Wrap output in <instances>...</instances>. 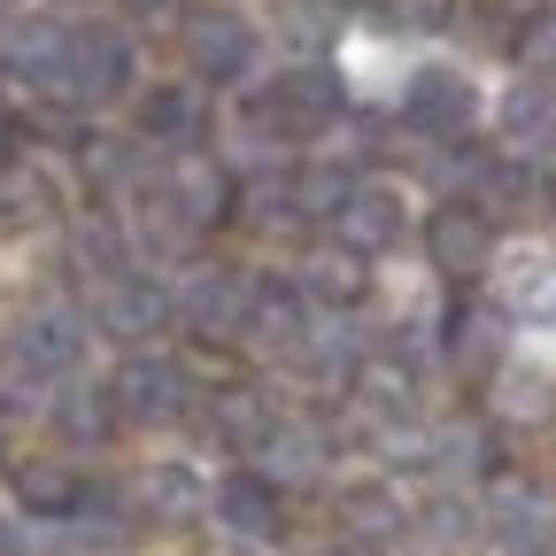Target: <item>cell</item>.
<instances>
[{
  "instance_id": "d6986e66",
  "label": "cell",
  "mask_w": 556,
  "mask_h": 556,
  "mask_svg": "<svg viewBox=\"0 0 556 556\" xmlns=\"http://www.w3.org/2000/svg\"><path fill=\"white\" fill-rule=\"evenodd\" d=\"M54 208V193H47V178H31V170H16V163H0V225H39Z\"/></svg>"
},
{
  "instance_id": "ffe728a7",
  "label": "cell",
  "mask_w": 556,
  "mask_h": 556,
  "mask_svg": "<svg viewBox=\"0 0 556 556\" xmlns=\"http://www.w3.org/2000/svg\"><path fill=\"white\" fill-rule=\"evenodd\" d=\"M340 518H348V533H356V541H387V533L402 526V503L387 495V486H356V495L340 503Z\"/></svg>"
},
{
  "instance_id": "2e32d148",
  "label": "cell",
  "mask_w": 556,
  "mask_h": 556,
  "mask_svg": "<svg viewBox=\"0 0 556 556\" xmlns=\"http://www.w3.org/2000/svg\"><path fill=\"white\" fill-rule=\"evenodd\" d=\"M495 526L510 533V541H548L556 533V503L541 495V486H503V495H495Z\"/></svg>"
},
{
  "instance_id": "f1b7e54d",
  "label": "cell",
  "mask_w": 556,
  "mask_h": 556,
  "mask_svg": "<svg viewBox=\"0 0 556 556\" xmlns=\"http://www.w3.org/2000/svg\"><path fill=\"white\" fill-rule=\"evenodd\" d=\"M340 556H371V548H340Z\"/></svg>"
},
{
  "instance_id": "4316f807",
  "label": "cell",
  "mask_w": 556,
  "mask_h": 556,
  "mask_svg": "<svg viewBox=\"0 0 556 556\" xmlns=\"http://www.w3.org/2000/svg\"><path fill=\"white\" fill-rule=\"evenodd\" d=\"M9 148H16V124H9V109H0V163H9Z\"/></svg>"
},
{
  "instance_id": "30bf717a",
  "label": "cell",
  "mask_w": 556,
  "mask_h": 556,
  "mask_svg": "<svg viewBox=\"0 0 556 556\" xmlns=\"http://www.w3.org/2000/svg\"><path fill=\"white\" fill-rule=\"evenodd\" d=\"M503 139L518 155H556V86L548 78H533L503 101Z\"/></svg>"
},
{
  "instance_id": "7402d4cb",
  "label": "cell",
  "mask_w": 556,
  "mask_h": 556,
  "mask_svg": "<svg viewBox=\"0 0 556 556\" xmlns=\"http://www.w3.org/2000/svg\"><path fill=\"white\" fill-rule=\"evenodd\" d=\"M139 124H148V131H155V139H178V148H186V139H193V131H201V101H193V93H178V86H170V93H155V101H148V109H139Z\"/></svg>"
},
{
  "instance_id": "52a82bcc",
  "label": "cell",
  "mask_w": 556,
  "mask_h": 556,
  "mask_svg": "<svg viewBox=\"0 0 556 556\" xmlns=\"http://www.w3.org/2000/svg\"><path fill=\"white\" fill-rule=\"evenodd\" d=\"M93 317H101L109 332H155V325H170V294H163V287H148L139 270H116V278H101Z\"/></svg>"
},
{
  "instance_id": "8992f818",
  "label": "cell",
  "mask_w": 556,
  "mask_h": 556,
  "mask_svg": "<svg viewBox=\"0 0 556 556\" xmlns=\"http://www.w3.org/2000/svg\"><path fill=\"white\" fill-rule=\"evenodd\" d=\"M332 225H340V240H348V248L379 255V248H394V240H402V201H394L387 186H348V193H340V208H332Z\"/></svg>"
},
{
  "instance_id": "4fadbf2b",
  "label": "cell",
  "mask_w": 556,
  "mask_h": 556,
  "mask_svg": "<svg viewBox=\"0 0 556 556\" xmlns=\"http://www.w3.org/2000/svg\"><path fill=\"white\" fill-rule=\"evenodd\" d=\"M240 332L255 340V348H294L302 340V302H294V287H248V317H240Z\"/></svg>"
},
{
  "instance_id": "f546056e",
  "label": "cell",
  "mask_w": 556,
  "mask_h": 556,
  "mask_svg": "<svg viewBox=\"0 0 556 556\" xmlns=\"http://www.w3.org/2000/svg\"><path fill=\"white\" fill-rule=\"evenodd\" d=\"M348 9H371V0H348Z\"/></svg>"
},
{
  "instance_id": "44dd1931",
  "label": "cell",
  "mask_w": 556,
  "mask_h": 556,
  "mask_svg": "<svg viewBox=\"0 0 556 556\" xmlns=\"http://www.w3.org/2000/svg\"><path fill=\"white\" fill-rule=\"evenodd\" d=\"M217 433H225V441L263 448V433H270V409H263L248 387H225V394H217Z\"/></svg>"
},
{
  "instance_id": "9a60e30c",
  "label": "cell",
  "mask_w": 556,
  "mask_h": 556,
  "mask_svg": "<svg viewBox=\"0 0 556 556\" xmlns=\"http://www.w3.org/2000/svg\"><path fill=\"white\" fill-rule=\"evenodd\" d=\"M510 317H526V325H548L556 317V255H526L518 270H510Z\"/></svg>"
},
{
  "instance_id": "7a4b0ae2",
  "label": "cell",
  "mask_w": 556,
  "mask_h": 556,
  "mask_svg": "<svg viewBox=\"0 0 556 556\" xmlns=\"http://www.w3.org/2000/svg\"><path fill=\"white\" fill-rule=\"evenodd\" d=\"M426 248H433V270H448V278H479L486 255H495V217H486V208H471V201H448V208H433Z\"/></svg>"
},
{
  "instance_id": "277c9868",
  "label": "cell",
  "mask_w": 556,
  "mask_h": 556,
  "mask_svg": "<svg viewBox=\"0 0 556 556\" xmlns=\"http://www.w3.org/2000/svg\"><path fill=\"white\" fill-rule=\"evenodd\" d=\"M109 394H116L124 417H139V426H170V417L186 409V371L163 364V356H131V364L116 371Z\"/></svg>"
},
{
  "instance_id": "ba28073f",
  "label": "cell",
  "mask_w": 556,
  "mask_h": 556,
  "mask_svg": "<svg viewBox=\"0 0 556 556\" xmlns=\"http://www.w3.org/2000/svg\"><path fill=\"white\" fill-rule=\"evenodd\" d=\"M217 518H225L232 533H248V541H278V526H287V503H278L270 479L232 471V479L217 486Z\"/></svg>"
},
{
  "instance_id": "7c38bea8",
  "label": "cell",
  "mask_w": 556,
  "mask_h": 556,
  "mask_svg": "<svg viewBox=\"0 0 556 556\" xmlns=\"http://www.w3.org/2000/svg\"><path fill=\"white\" fill-rule=\"evenodd\" d=\"M302 287L317 294V302H332V309H348V302H364V287H371V270H364V248H317L309 263H302Z\"/></svg>"
},
{
  "instance_id": "6da1fadb",
  "label": "cell",
  "mask_w": 556,
  "mask_h": 556,
  "mask_svg": "<svg viewBox=\"0 0 556 556\" xmlns=\"http://www.w3.org/2000/svg\"><path fill=\"white\" fill-rule=\"evenodd\" d=\"M332 116H340V86L325 70H287V78H270L255 93V124L278 131V139H317Z\"/></svg>"
},
{
  "instance_id": "cb8c5ba5",
  "label": "cell",
  "mask_w": 556,
  "mask_h": 556,
  "mask_svg": "<svg viewBox=\"0 0 556 556\" xmlns=\"http://www.w3.org/2000/svg\"><path fill=\"white\" fill-rule=\"evenodd\" d=\"M263 448H278V471H317V456H325L317 426H270Z\"/></svg>"
},
{
  "instance_id": "5bb4252c",
  "label": "cell",
  "mask_w": 556,
  "mask_h": 556,
  "mask_svg": "<svg viewBox=\"0 0 556 556\" xmlns=\"http://www.w3.org/2000/svg\"><path fill=\"white\" fill-rule=\"evenodd\" d=\"M16 495H24L31 518H70V510L86 503V486L70 479L62 464H31V471H16Z\"/></svg>"
},
{
  "instance_id": "e0dca14e",
  "label": "cell",
  "mask_w": 556,
  "mask_h": 556,
  "mask_svg": "<svg viewBox=\"0 0 556 556\" xmlns=\"http://www.w3.org/2000/svg\"><path fill=\"white\" fill-rule=\"evenodd\" d=\"M54 417H62V433H78V441H101V433L116 426L124 409H116V394H109V387H70V394L54 402Z\"/></svg>"
},
{
  "instance_id": "83f0119b",
  "label": "cell",
  "mask_w": 556,
  "mask_h": 556,
  "mask_svg": "<svg viewBox=\"0 0 556 556\" xmlns=\"http://www.w3.org/2000/svg\"><path fill=\"white\" fill-rule=\"evenodd\" d=\"M0 556H16V533H9V518H0Z\"/></svg>"
},
{
  "instance_id": "5b68a950",
  "label": "cell",
  "mask_w": 556,
  "mask_h": 556,
  "mask_svg": "<svg viewBox=\"0 0 556 556\" xmlns=\"http://www.w3.org/2000/svg\"><path fill=\"white\" fill-rule=\"evenodd\" d=\"M170 201L186 208V217L208 232V225H225L232 217V170L217 163V155H201V148H186V155H170Z\"/></svg>"
},
{
  "instance_id": "d4e9b609",
  "label": "cell",
  "mask_w": 556,
  "mask_h": 556,
  "mask_svg": "<svg viewBox=\"0 0 556 556\" xmlns=\"http://www.w3.org/2000/svg\"><path fill=\"white\" fill-rule=\"evenodd\" d=\"M456 364L464 371H479V364H495V325H486V317H456Z\"/></svg>"
},
{
  "instance_id": "8fae6325",
  "label": "cell",
  "mask_w": 556,
  "mask_h": 556,
  "mask_svg": "<svg viewBox=\"0 0 556 556\" xmlns=\"http://www.w3.org/2000/svg\"><path fill=\"white\" fill-rule=\"evenodd\" d=\"M409 124H417V131H464V124H471V86L456 78V70H417Z\"/></svg>"
},
{
  "instance_id": "603a6c76",
  "label": "cell",
  "mask_w": 556,
  "mask_h": 556,
  "mask_svg": "<svg viewBox=\"0 0 556 556\" xmlns=\"http://www.w3.org/2000/svg\"><path fill=\"white\" fill-rule=\"evenodd\" d=\"M139 503H148V518H186L193 510V479L186 471H148V486H139Z\"/></svg>"
},
{
  "instance_id": "484cf974",
  "label": "cell",
  "mask_w": 556,
  "mask_h": 556,
  "mask_svg": "<svg viewBox=\"0 0 556 556\" xmlns=\"http://www.w3.org/2000/svg\"><path fill=\"white\" fill-rule=\"evenodd\" d=\"M448 16H456V0H394L402 31H448Z\"/></svg>"
},
{
  "instance_id": "ac0fdd59",
  "label": "cell",
  "mask_w": 556,
  "mask_h": 556,
  "mask_svg": "<svg viewBox=\"0 0 556 556\" xmlns=\"http://www.w3.org/2000/svg\"><path fill=\"white\" fill-rule=\"evenodd\" d=\"M510 54H518V70H533V78H556V9H526L518 31H510Z\"/></svg>"
},
{
  "instance_id": "9c48e42d",
  "label": "cell",
  "mask_w": 556,
  "mask_h": 556,
  "mask_svg": "<svg viewBox=\"0 0 556 556\" xmlns=\"http://www.w3.org/2000/svg\"><path fill=\"white\" fill-rule=\"evenodd\" d=\"M16 356H31L47 379H62V371H78V356H86V325L70 317V309H39L16 332Z\"/></svg>"
},
{
  "instance_id": "3957f363",
  "label": "cell",
  "mask_w": 556,
  "mask_h": 556,
  "mask_svg": "<svg viewBox=\"0 0 556 556\" xmlns=\"http://www.w3.org/2000/svg\"><path fill=\"white\" fill-rule=\"evenodd\" d=\"M186 54H193L201 78L232 86L240 70L255 62V31H248L240 16H225V9H193V16H186Z\"/></svg>"
}]
</instances>
